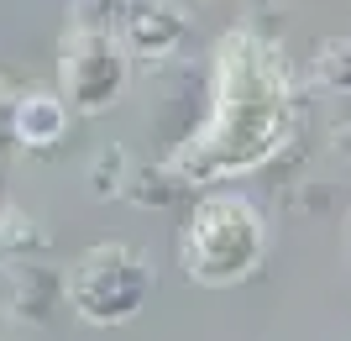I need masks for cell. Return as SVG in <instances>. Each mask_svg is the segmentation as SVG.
Wrapping results in <instances>:
<instances>
[{"label": "cell", "instance_id": "6da1fadb", "mask_svg": "<svg viewBox=\"0 0 351 341\" xmlns=\"http://www.w3.org/2000/svg\"><path fill=\"white\" fill-rule=\"evenodd\" d=\"M293 132V84L283 53L257 32H226L215 53V100L199 137L173 152L178 178H231L263 168Z\"/></svg>", "mask_w": 351, "mask_h": 341}, {"label": "cell", "instance_id": "7a4b0ae2", "mask_svg": "<svg viewBox=\"0 0 351 341\" xmlns=\"http://www.w3.org/2000/svg\"><path fill=\"white\" fill-rule=\"evenodd\" d=\"M178 257H184V273L194 283H210V289H231V283L252 279L257 263H263V221L247 200L236 194H215L194 210V221L184 226L178 237Z\"/></svg>", "mask_w": 351, "mask_h": 341}, {"label": "cell", "instance_id": "3957f363", "mask_svg": "<svg viewBox=\"0 0 351 341\" xmlns=\"http://www.w3.org/2000/svg\"><path fill=\"white\" fill-rule=\"evenodd\" d=\"M152 294V268L136 247L126 242H105V247H89L69 273V299L73 310L95 320V326H116V320H132L136 310Z\"/></svg>", "mask_w": 351, "mask_h": 341}, {"label": "cell", "instance_id": "277c9868", "mask_svg": "<svg viewBox=\"0 0 351 341\" xmlns=\"http://www.w3.org/2000/svg\"><path fill=\"white\" fill-rule=\"evenodd\" d=\"M126 84V47L110 32H73L63 47V100L73 110H105Z\"/></svg>", "mask_w": 351, "mask_h": 341}, {"label": "cell", "instance_id": "5b68a950", "mask_svg": "<svg viewBox=\"0 0 351 341\" xmlns=\"http://www.w3.org/2000/svg\"><path fill=\"white\" fill-rule=\"evenodd\" d=\"M184 43V11L168 0H132L126 27H121V47L142 53V58H168Z\"/></svg>", "mask_w": 351, "mask_h": 341}, {"label": "cell", "instance_id": "8992f818", "mask_svg": "<svg viewBox=\"0 0 351 341\" xmlns=\"http://www.w3.org/2000/svg\"><path fill=\"white\" fill-rule=\"evenodd\" d=\"M63 95H27V100L16 105V137L27 142V148H53L63 137Z\"/></svg>", "mask_w": 351, "mask_h": 341}]
</instances>
